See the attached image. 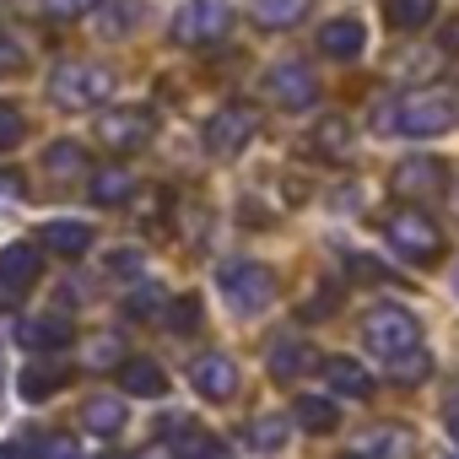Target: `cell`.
<instances>
[{
  "mask_svg": "<svg viewBox=\"0 0 459 459\" xmlns=\"http://www.w3.org/2000/svg\"><path fill=\"white\" fill-rule=\"evenodd\" d=\"M454 125H459V103L448 87H416V92H400L389 103V130H400L411 141H432Z\"/></svg>",
  "mask_w": 459,
  "mask_h": 459,
  "instance_id": "obj_1",
  "label": "cell"
},
{
  "mask_svg": "<svg viewBox=\"0 0 459 459\" xmlns=\"http://www.w3.org/2000/svg\"><path fill=\"white\" fill-rule=\"evenodd\" d=\"M362 341H368V351L378 357V362H400V357H411V351H421V319L411 314V308H400V303H378V308H368V319H362Z\"/></svg>",
  "mask_w": 459,
  "mask_h": 459,
  "instance_id": "obj_2",
  "label": "cell"
},
{
  "mask_svg": "<svg viewBox=\"0 0 459 459\" xmlns=\"http://www.w3.org/2000/svg\"><path fill=\"white\" fill-rule=\"evenodd\" d=\"M384 244L389 255H400L405 265H432L443 255V233H437V221L421 216V211H394L384 221Z\"/></svg>",
  "mask_w": 459,
  "mask_h": 459,
  "instance_id": "obj_3",
  "label": "cell"
},
{
  "mask_svg": "<svg viewBox=\"0 0 459 459\" xmlns=\"http://www.w3.org/2000/svg\"><path fill=\"white\" fill-rule=\"evenodd\" d=\"M49 98L65 103V108H98L114 98V71L103 65H60L49 76Z\"/></svg>",
  "mask_w": 459,
  "mask_h": 459,
  "instance_id": "obj_4",
  "label": "cell"
},
{
  "mask_svg": "<svg viewBox=\"0 0 459 459\" xmlns=\"http://www.w3.org/2000/svg\"><path fill=\"white\" fill-rule=\"evenodd\" d=\"M227 28H233V6H227V0H189V6L173 17V44L205 49V44H221Z\"/></svg>",
  "mask_w": 459,
  "mask_h": 459,
  "instance_id": "obj_5",
  "label": "cell"
},
{
  "mask_svg": "<svg viewBox=\"0 0 459 459\" xmlns=\"http://www.w3.org/2000/svg\"><path fill=\"white\" fill-rule=\"evenodd\" d=\"M260 135V114L255 108H244V103H227V108H216L211 119H205V152L211 157H238L249 141Z\"/></svg>",
  "mask_w": 459,
  "mask_h": 459,
  "instance_id": "obj_6",
  "label": "cell"
},
{
  "mask_svg": "<svg viewBox=\"0 0 459 459\" xmlns=\"http://www.w3.org/2000/svg\"><path fill=\"white\" fill-rule=\"evenodd\" d=\"M221 298L233 303L238 314H260L276 298V276L265 265H227L221 271Z\"/></svg>",
  "mask_w": 459,
  "mask_h": 459,
  "instance_id": "obj_7",
  "label": "cell"
},
{
  "mask_svg": "<svg viewBox=\"0 0 459 459\" xmlns=\"http://www.w3.org/2000/svg\"><path fill=\"white\" fill-rule=\"evenodd\" d=\"M265 92H271L281 108L303 114V108H314V103H319V76H314L308 65H298V60H281V65L265 76Z\"/></svg>",
  "mask_w": 459,
  "mask_h": 459,
  "instance_id": "obj_8",
  "label": "cell"
},
{
  "mask_svg": "<svg viewBox=\"0 0 459 459\" xmlns=\"http://www.w3.org/2000/svg\"><path fill=\"white\" fill-rule=\"evenodd\" d=\"M152 130H157V119L146 108H114V114L98 119V135H103L108 152H135V146L152 141Z\"/></svg>",
  "mask_w": 459,
  "mask_h": 459,
  "instance_id": "obj_9",
  "label": "cell"
},
{
  "mask_svg": "<svg viewBox=\"0 0 459 459\" xmlns=\"http://www.w3.org/2000/svg\"><path fill=\"white\" fill-rule=\"evenodd\" d=\"M389 189H394L400 200H432V195L443 189V162H437V157H405V162H394Z\"/></svg>",
  "mask_w": 459,
  "mask_h": 459,
  "instance_id": "obj_10",
  "label": "cell"
},
{
  "mask_svg": "<svg viewBox=\"0 0 459 459\" xmlns=\"http://www.w3.org/2000/svg\"><path fill=\"white\" fill-rule=\"evenodd\" d=\"M189 384H195V394H205V400H233V394H238V368H233V357L205 351V357H195Z\"/></svg>",
  "mask_w": 459,
  "mask_h": 459,
  "instance_id": "obj_11",
  "label": "cell"
},
{
  "mask_svg": "<svg viewBox=\"0 0 459 459\" xmlns=\"http://www.w3.org/2000/svg\"><path fill=\"white\" fill-rule=\"evenodd\" d=\"M368 49V28L357 22V17H330L325 28H319V55H330V60H357Z\"/></svg>",
  "mask_w": 459,
  "mask_h": 459,
  "instance_id": "obj_12",
  "label": "cell"
},
{
  "mask_svg": "<svg viewBox=\"0 0 459 459\" xmlns=\"http://www.w3.org/2000/svg\"><path fill=\"white\" fill-rule=\"evenodd\" d=\"M39 244H12L0 249V292H28L39 281Z\"/></svg>",
  "mask_w": 459,
  "mask_h": 459,
  "instance_id": "obj_13",
  "label": "cell"
},
{
  "mask_svg": "<svg viewBox=\"0 0 459 459\" xmlns=\"http://www.w3.org/2000/svg\"><path fill=\"white\" fill-rule=\"evenodd\" d=\"M325 378H330V389L346 394V400H373V378H368L362 362H351V357H325Z\"/></svg>",
  "mask_w": 459,
  "mask_h": 459,
  "instance_id": "obj_14",
  "label": "cell"
},
{
  "mask_svg": "<svg viewBox=\"0 0 459 459\" xmlns=\"http://www.w3.org/2000/svg\"><path fill=\"white\" fill-rule=\"evenodd\" d=\"M119 389H125V394H141V400H157V394L168 389V378H162V368H157L152 357H130V362L119 368Z\"/></svg>",
  "mask_w": 459,
  "mask_h": 459,
  "instance_id": "obj_15",
  "label": "cell"
},
{
  "mask_svg": "<svg viewBox=\"0 0 459 459\" xmlns=\"http://www.w3.org/2000/svg\"><path fill=\"white\" fill-rule=\"evenodd\" d=\"M39 244H44V249H55V255H87L92 227H87V221H44Z\"/></svg>",
  "mask_w": 459,
  "mask_h": 459,
  "instance_id": "obj_16",
  "label": "cell"
},
{
  "mask_svg": "<svg viewBox=\"0 0 459 459\" xmlns=\"http://www.w3.org/2000/svg\"><path fill=\"white\" fill-rule=\"evenodd\" d=\"M17 346H28V351L71 346V325L65 319H28V325H17Z\"/></svg>",
  "mask_w": 459,
  "mask_h": 459,
  "instance_id": "obj_17",
  "label": "cell"
},
{
  "mask_svg": "<svg viewBox=\"0 0 459 459\" xmlns=\"http://www.w3.org/2000/svg\"><path fill=\"white\" fill-rule=\"evenodd\" d=\"M98 33L103 39H125L135 22H141V6H135V0H98Z\"/></svg>",
  "mask_w": 459,
  "mask_h": 459,
  "instance_id": "obj_18",
  "label": "cell"
},
{
  "mask_svg": "<svg viewBox=\"0 0 459 459\" xmlns=\"http://www.w3.org/2000/svg\"><path fill=\"white\" fill-rule=\"evenodd\" d=\"M314 152H319L325 162H346V152H351V125H346L341 114L319 119V130H314Z\"/></svg>",
  "mask_w": 459,
  "mask_h": 459,
  "instance_id": "obj_19",
  "label": "cell"
},
{
  "mask_svg": "<svg viewBox=\"0 0 459 459\" xmlns=\"http://www.w3.org/2000/svg\"><path fill=\"white\" fill-rule=\"evenodd\" d=\"M135 195V173L130 168H98L92 173V200L98 205H125Z\"/></svg>",
  "mask_w": 459,
  "mask_h": 459,
  "instance_id": "obj_20",
  "label": "cell"
},
{
  "mask_svg": "<svg viewBox=\"0 0 459 459\" xmlns=\"http://www.w3.org/2000/svg\"><path fill=\"white\" fill-rule=\"evenodd\" d=\"M432 12H437V0H384V22H389V28H400V33L427 28V22H432Z\"/></svg>",
  "mask_w": 459,
  "mask_h": 459,
  "instance_id": "obj_21",
  "label": "cell"
},
{
  "mask_svg": "<svg viewBox=\"0 0 459 459\" xmlns=\"http://www.w3.org/2000/svg\"><path fill=\"white\" fill-rule=\"evenodd\" d=\"M303 17H308V0H255L260 28H298Z\"/></svg>",
  "mask_w": 459,
  "mask_h": 459,
  "instance_id": "obj_22",
  "label": "cell"
},
{
  "mask_svg": "<svg viewBox=\"0 0 459 459\" xmlns=\"http://www.w3.org/2000/svg\"><path fill=\"white\" fill-rule=\"evenodd\" d=\"M292 416H298L303 432H330V427H335V400H325V394H303V400L292 405Z\"/></svg>",
  "mask_w": 459,
  "mask_h": 459,
  "instance_id": "obj_23",
  "label": "cell"
},
{
  "mask_svg": "<svg viewBox=\"0 0 459 459\" xmlns=\"http://www.w3.org/2000/svg\"><path fill=\"white\" fill-rule=\"evenodd\" d=\"M303 368H314V351H308L303 341H281V346L271 351V373H276V378H298Z\"/></svg>",
  "mask_w": 459,
  "mask_h": 459,
  "instance_id": "obj_24",
  "label": "cell"
},
{
  "mask_svg": "<svg viewBox=\"0 0 459 459\" xmlns=\"http://www.w3.org/2000/svg\"><path fill=\"white\" fill-rule=\"evenodd\" d=\"M82 416H87V427H92V432H103V437L125 427V405H119V400H108V394L87 400V411H82Z\"/></svg>",
  "mask_w": 459,
  "mask_h": 459,
  "instance_id": "obj_25",
  "label": "cell"
},
{
  "mask_svg": "<svg viewBox=\"0 0 459 459\" xmlns=\"http://www.w3.org/2000/svg\"><path fill=\"white\" fill-rule=\"evenodd\" d=\"M162 308H168V298H162L157 281H141V287L125 298V314H130V319H152V314H162Z\"/></svg>",
  "mask_w": 459,
  "mask_h": 459,
  "instance_id": "obj_26",
  "label": "cell"
},
{
  "mask_svg": "<svg viewBox=\"0 0 459 459\" xmlns=\"http://www.w3.org/2000/svg\"><path fill=\"white\" fill-rule=\"evenodd\" d=\"M162 319H168L173 335H189V330L200 325V298H173V303L162 308Z\"/></svg>",
  "mask_w": 459,
  "mask_h": 459,
  "instance_id": "obj_27",
  "label": "cell"
},
{
  "mask_svg": "<svg viewBox=\"0 0 459 459\" xmlns=\"http://www.w3.org/2000/svg\"><path fill=\"white\" fill-rule=\"evenodd\" d=\"M287 432H292V421H287V416H260V421L249 427V443H255V448H281V443H287Z\"/></svg>",
  "mask_w": 459,
  "mask_h": 459,
  "instance_id": "obj_28",
  "label": "cell"
},
{
  "mask_svg": "<svg viewBox=\"0 0 459 459\" xmlns=\"http://www.w3.org/2000/svg\"><path fill=\"white\" fill-rule=\"evenodd\" d=\"M173 459H233V448H227L221 437H200V432H195V437H184V443H178V454H173Z\"/></svg>",
  "mask_w": 459,
  "mask_h": 459,
  "instance_id": "obj_29",
  "label": "cell"
},
{
  "mask_svg": "<svg viewBox=\"0 0 459 459\" xmlns=\"http://www.w3.org/2000/svg\"><path fill=\"white\" fill-rule=\"evenodd\" d=\"M60 384H65V373H55V368H28V373H22V394H28V400H49Z\"/></svg>",
  "mask_w": 459,
  "mask_h": 459,
  "instance_id": "obj_30",
  "label": "cell"
},
{
  "mask_svg": "<svg viewBox=\"0 0 459 459\" xmlns=\"http://www.w3.org/2000/svg\"><path fill=\"white\" fill-rule=\"evenodd\" d=\"M49 173H65V178L82 173V146L76 141H55L49 146Z\"/></svg>",
  "mask_w": 459,
  "mask_h": 459,
  "instance_id": "obj_31",
  "label": "cell"
},
{
  "mask_svg": "<svg viewBox=\"0 0 459 459\" xmlns=\"http://www.w3.org/2000/svg\"><path fill=\"white\" fill-rule=\"evenodd\" d=\"M39 6H44L49 22H76V17H87L98 6V0H39Z\"/></svg>",
  "mask_w": 459,
  "mask_h": 459,
  "instance_id": "obj_32",
  "label": "cell"
},
{
  "mask_svg": "<svg viewBox=\"0 0 459 459\" xmlns=\"http://www.w3.org/2000/svg\"><path fill=\"white\" fill-rule=\"evenodd\" d=\"M389 373H394L400 384H421V378L432 373V357H427V351H411V357H400V362H394Z\"/></svg>",
  "mask_w": 459,
  "mask_h": 459,
  "instance_id": "obj_33",
  "label": "cell"
},
{
  "mask_svg": "<svg viewBox=\"0 0 459 459\" xmlns=\"http://www.w3.org/2000/svg\"><path fill=\"white\" fill-rule=\"evenodd\" d=\"M17 141H22V108L0 98V152H6V146H17Z\"/></svg>",
  "mask_w": 459,
  "mask_h": 459,
  "instance_id": "obj_34",
  "label": "cell"
},
{
  "mask_svg": "<svg viewBox=\"0 0 459 459\" xmlns=\"http://www.w3.org/2000/svg\"><path fill=\"white\" fill-rule=\"evenodd\" d=\"M39 459H82V448H76L71 437H44V448H39Z\"/></svg>",
  "mask_w": 459,
  "mask_h": 459,
  "instance_id": "obj_35",
  "label": "cell"
},
{
  "mask_svg": "<svg viewBox=\"0 0 459 459\" xmlns=\"http://www.w3.org/2000/svg\"><path fill=\"white\" fill-rule=\"evenodd\" d=\"M6 200H22V173H0V205Z\"/></svg>",
  "mask_w": 459,
  "mask_h": 459,
  "instance_id": "obj_36",
  "label": "cell"
},
{
  "mask_svg": "<svg viewBox=\"0 0 459 459\" xmlns=\"http://www.w3.org/2000/svg\"><path fill=\"white\" fill-rule=\"evenodd\" d=\"M12 71H22V49L17 44H0V76H12Z\"/></svg>",
  "mask_w": 459,
  "mask_h": 459,
  "instance_id": "obj_37",
  "label": "cell"
},
{
  "mask_svg": "<svg viewBox=\"0 0 459 459\" xmlns=\"http://www.w3.org/2000/svg\"><path fill=\"white\" fill-rule=\"evenodd\" d=\"M114 271H119V276H130V271H141V255H114Z\"/></svg>",
  "mask_w": 459,
  "mask_h": 459,
  "instance_id": "obj_38",
  "label": "cell"
},
{
  "mask_svg": "<svg viewBox=\"0 0 459 459\" xmlns=\"http://www.w3.org/2000/svg\"><path fill=\"white\" fill-rule=\"evenodd\" d=\"M448 432H454V437H459V405H454V411H448Z\"/></svg>",
  "mask_w": 459,
  "mask_h": 459,
  "instance_id": "obj_39",
  "label": "cell"
},
{
  "mask_svg": "<svg viewBox=\"0 0 459 459\" xmlns=\"http://www.w3.org/2000/svg\"><path fill=\"white\" fill-rule=\"evenodd\" d=\"M448 49H459V28H448Z\"/></svg>",
  "mask_w": 459,
  "mask_h": 459,
  "instance_id": "obj_40",
  "label": "cell"
},
{
  "mask_svg": "<svg viewBox=\"0 0 459 459\" xmlns=\"http://www.w3.org/2000/svg\"><path fill=\"white\" fill-rule=\"evenodd\" d=\"M0 459H22V454H12V448H0Z\"/></svg>",
  "mask_w": 459,
  "mask_h": 459,
  "instance_id": "obj_41",
  "label": "cell"
},
{
  "mask_svg": "<svg viewBox=\"0 0 459 459\" xmlns=\"http://www.w3.org/2000/svg\"><path fill=\"white\" fill-rule=\"evenodd\" d=\"M341 459H362V454H357V448H351V454H341Z\"/></svg>",
  "mask_w": 459,
  "mask_h": 459,
  "instance_id": "obj_42",
  "label": "cell"
},
{
  "mask_svg": "<svg viewBox=\"0 0 459 459\" xmlns=\"http://www.w3.org/2000/svg\"><path fill=\"white\" fill-rule=\"evenodd\" d=\"M454 287H459V276H454Z\"/></svg>",
  "mask_w": 459,
  "mask_h": 459,
  "instance_id": "obj_43",
  "label": "cell"
}]
</instances>
